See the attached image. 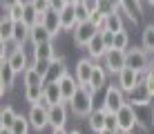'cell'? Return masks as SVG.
I'll return each mask as SVG.
<instances>
[{
  "instance_id": "cell-19",
  "label": "cell",
  "mask_w": 154,
  "mask_h": 134,
  "mask_svg": "<svg viewBox=\"0 0 154 134\" xmlns=\"http://www.w3.org/2000/svg\"><path fill=\"white\" fill-rule=\"evenodd\" d=\"M105 83H107V69H105V65H98L96 63V65H94V72H92V80H89L87 87L96 94L98 89L105 87Z\"/></svg>"
},
{
  "instance_id": "cell-25",
  "label": "cell",
  "mask_w": 154,
  "mask_h": 134,
  "mask_svg": "<svg viewBox=\"0 0 154 134\" xmlns=\"http://www.w3.org/2000/svg\"><path fill=\"white\" fill-rule=\"evenodd\" d=\"M23 23H27L29 27H36V25H40L42 23V14L36 11V7L29 2H25V16H23Z\"/></svg>"
},
{
  "instance_id": "cell-24",
  "label": "cell",
  "mask_w": 154,
  "mask_h": 134,
  "mask_svg": "<svg viewBox=\"0 0 154 134\" xmlns=\"http://www.w3.org/2000/svg\"><path fill=\"white\" fill-rule=\"evenodd\" d=\"M14 31H16V23L7 14H2V20H0V40L2 42L14 40Z\"/></svg>"
},
{
  "instance_id": "cell-49",
  "label": "cell",
  "mask_w": 154,
  "mask_h": 134,
  "mask_svg": "<svg viewBox=\"0 0 154 134\" xmlns=\"http://www.w3.org/2000/svg\"><path fill=\"white\" fill-rule=\"evenodd\" d=\"M145 2H147V5H152V7H154V0H145Z\"/></svg>"
},
{
  "instance_id": "cell-45",
  "label": "cell",
  "mask_w": 154,
  "mask_h": 134,
  "mask_svg": "<svg viewBox=\"0 0 154 134\" xmlns=\"http://www.w3.org/2000/svg\"><path fill=\"white\" fill-rule=\"evenodd\" d=\"M51 134H69L65 130V127H56V130H51Z\"/></svg>"
},
{
  "instance_id": "cell-43",
  "label": "cell",
  "mask_w": 154,
  "mask_h": 134,
  "mask_svg": "<svg viewBox=\"0 0 154 134\" xmlns=\"http://www.w3.org/2000/svg\"><path fill=\"white\" fill-rule=\"evenodd\" d=\"M65 7H67V0H51V9H56V11H63Z\"/></svg>"
},
{
  "instance_id": "cell-31",
  "label": "cell",
  "mask_w": 154,
  "mask_h": 134,
  "mask_svg": "<svg viewBox=\"0 0 154 134\" xmlns=\"http://www.w3.org/2000/svg\"><path fill=\"white\" fill-rule=\"evenodd\" d=\"M29 127H31V123H29V119L27 116H16V121H14V125L9 127L14 134H29Z\"/></svg>"
},
{
  "instance_id": "cell-44",
  "label": "cell",
  "mask_w": 154,
  "mask_h": 134,
  "mask_svg": "<svg viewBox=\"0 0 154 134\" xmlns=\"http://www.w3.org/2000/svg\"><path fill=\"white\" fill-rule=\"evenodd\" d=\"M0 2H2V9L7 11V9H11V7H14V5H18L20 0H0Z\"/></svg>"
},
{
  "instance_id": "cell-37",
  "label": "cell",
  "mask_w": 154,
  "mask_h": 134,
  "mask_svg": "<svg viewBox=\"0 0 154 134\" xmlns=\"http://www.w3.org/2000/svg\"><path fill=\"white\" fill-rule=\"evenodd\" d=\"M29 2L34 5V7H36V11L42 14V16H45V14L51 9V0H29Z\"/></svg>"
},
{
  "instance_id": "cell-34",
  "label": "cell",
  "mask_w": 154,
  "mask_h": 134,
  "mask_svg": "<svg viewBox=\"0 0 154 134\" xmlns=\"http://www.w3.org/2000/svg\"><path fill=\"white\" fill-rule=\"evenodd\" d=\"M127 47H130V34L125 29L114 34V49H127Z\"/></svg>"
},
{
  "instance_id": "cell-29",
  "label": "cell",
  "mask_w": 154,
  "mask_h": 134,
  "mask_svg": "<svg viewBox=\"0 0 154 134\" xmlns=\"http://www.w3.org/2000/svg\"><path fill=\"white\" fill-rule=\"evenodd\" d=\"M141 47L147 54H154V25H145L143 36H141Z\"/></svg>"
},
{
  "instance_id": "cell-39",
  "label": "cell",
  "mask_w": 154,
  "mask_h": 134,
  "mask_svg": "<svg viewBox=\"0 0 154 134\" xmlns=\"http://www.w3.org/2000/svg\"><path fill=\"white\" fill-rule=\"evenodd\" d=\"M76 18H78V23H85V20L92 18V14L85 9V5H83V2H78V5H76Z\"/></svg>"
},
{
  "instance_id": "cell-28",
  "label": "cell",
  "mask_w": 154,
  "mask_h": 134,
  "mask_svg": "<svg viewBox=\"0 0 154 134\" xmlns=\"http://www.w3.org/2000/svg\"><path fill=\"white\" fill-rule=\"evenodd\" d=\"M105 29H107V31H114V34H119V31H123V29H125V25H123V14H121V9H116L114 14H109V16H107V25H105Z\"/></svg>"
},
{
  "instance_id": "cell-10",
  "label": "cell",
  "mask_w": 154,
  "mask_h": 134,
  "mask_svg": "<svg viewBox=\"0 0 154 134\" xmlns=\"http://www.w3.org/2000/svg\"><path fill=\"white\" fill-rule=\"evenodd\" d=\"M94 65H96V61H92L89 56H85V58H81V61L76 63V74H74V76H76L78 85H89Z\"/></svg>"
},
{
  "instance_id": "cell-46",
  "label": "cell",
  "mask_w": 154,
  "mask_h": 134,
  "mask_svg": "<svg viewBox=\"0 0 154 134\" xmlns=\"http://www.w3.org/2000/svg\"><path fill=\"white\" fill-rule=\"evenodd\" d=\"M109 2H112L114 7H116V9H121V5H123V0H109Z\"/></svg>"
},
{
  "instance_id": "cell-53",
  "label": "cell",
  "mask_w": 154,
  "mask_h": 134,
  "mask_svg": "<svg viewBox=\"0 0 154 134\" xmlns=\"http://www.w3.org/2000/svg\"><path fill=\"white\" fill-rule=\"evenodd\" d=\"M119 134H132V132H119Z\"/></svg>"
},
{
  "instance_id": "cell-54",
  "label": "cell",
  "mask_w": 154,
  "mask_h": 134,
  "mask_svg": "<svg viewBox=\"0 0 154 134\" xmlns=\"http://www.w3.org/2000/svg\"><path fill=\"white\" fill-rule=\"evenodd\" d=\"M78 2H83V0H76V5H78Z\"/></svg>"
},
{
  "instance_id": "cell-21",
  "label": "cell",
  "mask_w": 154,
  "mask_h": 134,
  "mask_svg": "<svg viewBox=\"0 0 154 134\" xmlns=\"http://www.w3.org/2000/svg\"><path fill=\"white\" fill-rule=\"evenodd\" d=\"M60 23H63V31H74L76 29V25H78L76 5H67V7L60 11Z\"/></svg>"
},
{
  "instance_id": "cell-50",
  "label": "cell",
  "mask_w": 154,
  "mask_h": 134,
  "mask_svg": "<svg viewBox=\"0 0 154 134\" xmlns=\"http://www.w3.org/2000/svg\"><path fill=\"white\" fill-rule=\"evenodd\" d=\"M152 125H154V107H152Z\"/></svg>"
},
{
  "instance_id": "cell-27",
  "label": "cell",
  "mask_w": 154,
  "mask_h": 134,
  "mask_svg": "<svg viewBox=\"0 0 154 134\" xmlns=\"http://www.w3.org/2000/svg\"><path fill=\"white\" fill-rule=\"evenodd\" d=\"M42 96H45V87H42V85H27V87H25V101L31 103V105L40 103Z\"/></svg>"
},
{
  "instance_id": "cell-8",
  "label": "cell",
  "mask_w": 154,
  "mask_h": 134,
  "mask_svg": "<svg viewBox=\"0 0 154 134\" xmlns=\"http://www.w3.org/2000/svg\"><path fill=\"white\" fill-rule=\"evenodd\" d=\"M141 83H143V74H141V72H136V69L125 67L123 72L119 74V83H116V85H119V87L123 89L125 94H132Z\"/></svg>"
},
{
  "instance_id": "cell-23",
  "label": "cell",
  "mask_w": 154,
  "mask_h": 134,
  "mask_svg": "<svg viewBox=\"0 0 154 134\" xmlns=\"http://www.w3.org/2000/svg\"><path fill=\"white\" fill-rule=\"evenodd\" d=\"M54 36L49 34V31L45 29V25H36V27H31V36H29V40H31V45L34 47H38L42 45V42H49Z\"/></svg>"
},
{
  "instance_id": "cell-48",
  "label": "cell",
  "mask_w": 154,
  "mask_h": 134,
  "mask_svg": "<svg viewBox=\"0 0 154 134\" xmlns=\"http://www.w3.org/2000/svg\"><path fill=\"white\" fill-rule=\"evenodd\" d=\"M98 134H119V132H112V130H107V127H105V130H100Z\"/></svg>"
},
{
  "instance_id": "cell-11",
  "label": "cell",
  "mask_w": 154,
  "mask_h": 134,
  "mask_svg": "<svg viewBox=\"0 0 154 134\" xmlns=\"http://www.w3.org/2000/svg\"><path fill=\"white\" fill-rule=\"evenodd\" d=\"M65 74H69L67 72V63H65V58L63 56H56L54 61H51V65L49 69H47V76H45V85L47 83H58Z\"/></svg>"
},
{
  "instance_id": "cell-17",
  "label": "cell",
  "mask_w": 154,
  "mask_h": 134,
  "mask_svg": "<svg viewBox=\"0 0 154 134\" xmlns=\"http://www.w3.org/2000/svg\"><path fill=\"white\" fill-rule=\"evenodd\" d=\"M42 103L45 105H60L65 103V98H63V92H60V85L58 83H47L45 85V96H42Z\"/></svg>"
},
{
  "instance_id": "cell-13",
  "label": "cell",
  "mask_w": 154,
  "mask_h": 134,
  "mask_svg": "<svg viewBox=\"0 0 154 134\" xmlns=\"http://www.w3.org/2000/svg\"><path fill=\"white\" fill-rule=\"evenodd\" d=\"M16 74H18V72H16V69L9 65L7 61H2V65H0V94H2V96L14 87Z\"/></svg>"
},
{
  "instance_id": "cell-42",
  "label": "cell",
  "mask_w": 154,
  "mask_h": 134,
  "mask_svg": "<svg viewBox=\"0 0 154 134\" xmlns=\"http://www.w3.org/2000/svg\"><path fill=\"white\" fill-rule=\"evenodd\" d=\"M100 34H103V40H105V47H107V49H114V31H100Z\"/></svg>"
},
{
  "instance_id": "cell-52",
  "label": "cell",
  "mask_w": 154,
  "mask_h": 134,
  "mask_svg": "<svg viewBox=\"0 0 154 134\" xmlns=\"http://www.w3.org/2000/svg\"><path fill=\"white\" fill-rule=\"evenodd\" d=\"M69 134H81V132H78V130H72V132H69Z\"/></svg>"
},
{
  "instance_id": "cell-41",
  "label": "cell",
  "mask_w": 154,
  "mask_h": 134,
  "mask_svg": "<svg viewBox=\"0 0 154 134\" xmlns=\"http://www.w3.org/2000/svg\"><path fill=\"white\" fill-rule=\"evenodd\" d=\"M83 5H85V9H87L89 14H96L98 7H100V0H83Z\"/></svg>"
},
{
  "instance_id": "cell-20",
  "label": "cell",
  "mask_w": 154,
  "mask_h": 134,
  "mask_svg": "<svg viewBox=\"0 0 154 134\" xmlns=\"http://www.w3.org/2000/svg\"><path fill=\"white\" fill-rule=\"evenodd\" d=\"M58 85H60V92H63V98H65V103H69L74 98V94H76L78 89V80L76 76H72V74H65L60 80H58Z\"/></svg>"
},
{
  "instance_id": "cell-40",
  "label": "cell",
  "mask_w": 154,
  "mask_h": 134,
  "mask_svg": "<svg viewBox=\"0 0 154 134\" xmlns=\"http://www.w3.org/2000/svg\"><path fill=\"white\" fill-rule=\"evenodd\" d=\"M98 11H100V14H105V16H109V14H114V11H116V7H114L112 2H109V0H100Z\"/></svg>"
},
{
  "instance_id": "cell-9",
  "label": "cell",
  "mask_w": 154,
  "mask_h": 134,
  "mask_svg": "<svg viewBox=\"0 0 154 134\" xmlns=\"http://www.w3.org/2000/svg\"><path fill=\"white\" fill-rule=\"evenodd\" d=\"M7 63L11 65L18 74H25L27 69L31 67L29 65V58H27V51H25V45H16L11 51H9V58H7Z\"/></svg>"
},
{
  "instance_id": "cell-15",
  "label": "cell",
  "mask_w": 154,
  "mask_h": 134,
  "mask_svg": "<svg viewBox=\"0 0 154 134\" xmlns=\"http://www.w3.org/2000/svg\"><path fill=\"white\" fill-rule=\"evenodd\" d=\"M85 49H87V56L92 58V61H103V56L109 51L107 47H105V40H103V34H100V31L94 36V40L89 42Z\"/></svg>"
},
{
  "instance_id": "cell-6",
  "label": "cell",
  "mask_w": 154,
  "mask_h": 134,
  "mask_svg": "<svg viewBox=\"0 0 154 134\" xmlns=\"http://www.w3.org/2000/svg\"><path fill=\"white\" fill-rule=\"evenodd\" d=\"M125 51L127 49H109L103 56V65H105V69H107V74L119 76V74L125 69Z\"/></svg>"
},
{
  "instance_id": "cell-1",
  "label": "cell",
  "mask_w": 154,
  "mask_h": 134,
  "mask_svg": "<svg viewBox=\"0 0 154 134\" xmlns=\"http://www.w3.org/2000/svg\"><path fill=\"white\" fill-rule=\"evenodd\" d=\"M67 105H69V110H72L74 116H78V119H87V116L94 112V92L87 87V85H78L74 98Z\"/></svg>"
},
{
  "instance_id": "cell-26",
  "label": "cell",
  "mask_w": 154,
  "mask_h": 134,
  "mask_svg": "<svg viewBox=\"0 0 154 134\" xmlns=\"http://www.w3.org/2000/svg\"><path fill=\"white\" fill-rule=\"evenodd\" d=\"M29 36H31V27L27 23H16V31H14V42L16 45H25V42L29 40Z\"/></svg>"
},
{
  "instance_id": "cell-18",
  "label": "cell",
  "mask_w": 154,
  "mask_h": 134,
  "mask_svg": "<svg viewBox=\"0 0 154 134\" xmlns=\"http://www.w3.org/2000/svg\"><path fill=\"white\" fill-rule=\"evenodd\" d=\"M56 56H58V54L54 49V45H51V40L34 47V63H51Z\"/></svg>"
},
{
  "instance_id": "cell-7",
  "label": "cell",
  "mask_w": 154,
  "mask_h": 134,
  "mask_svg": "<svg viewBox=\"0 0 154 134\" xmlns=\"http://www.w3.org/2000/svg\"><path fill=\"white\" fill-rule=\"evenodd\" d=\"M96 34H98V29H96V25H94L92 20L78 23L76 29H74V42H76V47H87L89 42L94 40Z\"/></svg>"
},
{
  "instance_id": "cell-5",
  "label": "cell",
  "mask_w": 154,
  "mask_h": 134,
  "mask_svg": "<svg viewBox=\"0 0 154 134\" xmlns=\"http://www.w3.org/2000/svg\"><path fill=\"white\" fill-rule=\"evenodd\" d=\"M116 119H119V132H132L134 127H139V116L132 103H125L116 112Z\"/></svg>"
},
{
  "instance_id": "cell-16",
  "label": "cell",
  "mask_w": 154,
  "mask_h": 134,
  "mask_svg": "<svg viewBox=\"0 0 154 134\" xmlns=\"http://www.w3.org/2000/svg\"><path fill=\"white\" fill-rule=\"evenodd\" d=\"M67 123V105L60 103V105H51L49 107V127L56 130V127H65Z\"/></svg>"
},
{
  "instance_id": "cell-14",
  "label": "cell",
  "mask_w": 154,
  "mask_h": 134,
  "mask_svg": "<svg viewBox=\"0 0 154 134\" xmlns=\"http://www.w3.org/2000/svg\"><path fill=\"white\" fill-rule=\"evenodd\" d=\"M40 25H45V29L49 31L51 36H56L63 31V23H60V11H56V9H49L45 16H42V23Z\"/></svg>"
},
{
  "instance_id": "cell-36",
  "label": "cell",
  "mask_w": 154,
  "mask_h": 134,
  "mask_svg": "<svg viewBox=\"0 0 154 134\" xmlns=\"http://www.w3.org/2000/svg\"><path fill=\"white\" fill-rule=\"evenodd\" d=\"M143 85H145L147 94L154 96V72H152V69H147V72L143 74Z\"/></svg>"
},
{
  "instance_id": "cell-38",
  "label": "cell",
  "mask_w": 154,
  "mask_h": 134,
  "mask_svg": "<svg viewBox=\"0 0 154 134\" xmlns=\"http://www.w3.org/2000/svg\"><path fill=\"white\" fill-rule=\"evenodd\" d=\"M105 127L112 130V132H119V119H116V114L107 112V116H105Z\"/></svg>"
},
{
  "instance_id": "cell-3",
  "label": "cell",
  "mask_w": 154,
  "mask_h": 134,
  "mask_svg": "<svg viewBox=\"0 0 154 134\" xmlns=\"http://www.w3.org/2000/svg\"><path fill=\"white\" fill-rule=\"evenodd\" d=\"M27 119L31 123V127L34 130H45L47 125H49V105H45L40 101V103H34L29 107V114H27Z\"/></svg>"
},
{
  "instance_id": "cell-22",
  "label": "cell",
  "mask_w": 154,
  "mask_h": 134,
  "mask_svg": "<svg viewBox=\"0 0 154 134\" xmlns=\"http://www.w3.org/2000/svg\"><path fill=\"white\" fill-rule=\"evenodd\" d=\"M105 116H107V112L103 110V107H98V110H94L92 114L87 116V123H89V127H92V132H100V130H105Z\"/></svg>"
},
{
  "instance_id": "cell-47",
  "label": "cell",
  "mask_w": 154,
  "mask_h": 134,
  "mask_svg": "<svg viewBox=\"0 0 154 134\" xmlns=\"http://www.w3.org/2000/svg\"><path fill=\"white\" fill-rule=\"evenodd\" d=\"M0 134H14V132L9 130V127H0Z\"/></svg>"
},
{
  "instance_id": "cell-2",
  "label": "cell",
  "mask_w": 154,
  "mask_h": 134,
  "mask_svg": "<svg viewBox=\"0 0 154 134\" xmlns=\"http://www.w3.org/2000/svg\"><path fill=\"white\" fill-rule=\"evenodd\" d=\"M125 67L145 74L150 69V54L143 49V47H130L125 51Z\"/></svg>"
},
{
  "instance_id": "cell-33",
  "label": "cell",
  "mask_w": 154,
  "mask_h": 134,
  "mask_svg": "<svg viewBox=\"0 0 154 134\" xmlns=\"http://www.w3.org/2000/svg\"><path fill=\"white\" fill-rule=\"evenodd\" d=\"M25 2H27V0H20L18 5H14V7L7 9L5 14H7L9 18L14 20V23H20V20H23V16H25Z\"/></svg>"
},
{
  "instance_id": "cell-12",
  "label": "cell",
  "mask_w": 154,
  "mask_h": 134,
  "mask_svg": "<svg viewBox=\"0 0 154 134\" xmlns=\"http://www.w3.org/2000/svg\"><path fill=\"white\" fill-rule=\"evenodd\" d=\"M121 14H123L130 23H139L141 14H143V0H123Z\"/></svg>"
},
{
  "instance_id": "cell-30",
  "label": "cell",
  "mask_w": 154,
  "mask_h": 134,
  "mask_svg": "<svg viewBox=\"0 0 154 134\" xmlns=\"http://www.w3.org/2000/svg\"><path fill=\"white\" fill-rule=\"evenodd\" d=\"M23 76H25V87H27V85H42V87H45V78H42V74L34 65H31Z\"/></svg>"
},
{
  "instance_id": "cell-35",
  "label": "cell",
  "mask_w": 154,
  "mask_h": 134,
  "mask_svg": "<svg viewBox=\"0 0 154 134\" xmlns=\"http://www.w3.org/2000/svg\"><path fill=\"white\" fill-rule=\"evenodd\" d=\"M89 20L96 25V29H98V31H105V25H107V16H105V14L96 11V14H92V18H89Z\"/></svg>"
},
{
  "instance_id": "cell-51",
  "label": "cell",
  "mask_w": 154,
  "mask_h": 134,
  "mask_svg": "<svg viewBox=\"0 0 154 134\" xmlns=\"http://www.w3.org/2000/svg\"><path fill=\"white\" fill-rule=\"evenodd\" d=\"M150 69H152V72H154V61H152V63H150Z\"/></svg>"
},
{
  "instance_id": "cell-32",
  "label": "cell",
  "mask_w": 154,
  "mask_h": 134,
  "mask_svg": "<svg viewBox=\"0 0 154 134\" xmlns=\"http://www.w3.org/2000/svg\"><path fill=\"white\" fill-rule=\"evenodd\" d=\"M16 112H14V107L11 105H5L2 107V112H0V127H11L14 125V121H16Z\"/></svg>"
},
{
  "instance_id": "cell-4",
  "label": "cell",
  "mask_w": 154,
  "mask_h": 134,
  "mask_svg": "<svg viewBox=\"0 0 154 134\" xmlns=\"http://www.w3.org/2000/svg\"><path fill=\"white\" fill-rule=\"evenodd\" d=\"M125 92L119 87V85H109L107 89H105V98H103V110L105 112H112V114H116V112L123 107L127 101H125Z\"/></svg>"
}]
</instances>
